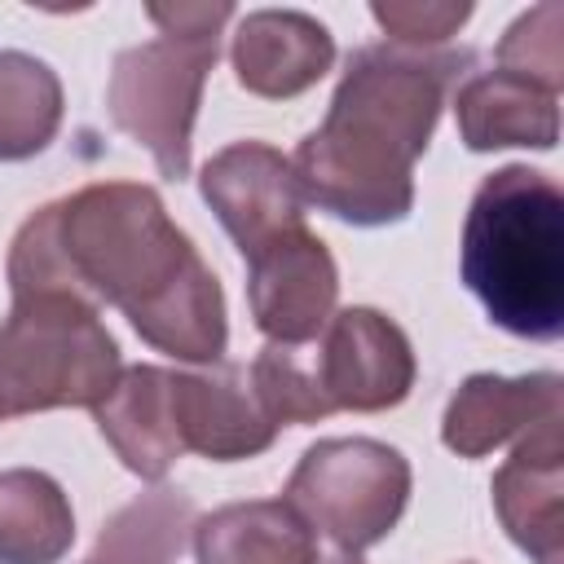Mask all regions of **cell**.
Here are the masks:
<instances>
[{"label":"cell","instance_id":"1","mask_svg":"<svg viewBox=\"0 0 564 564\" xmlns=\"http://www.w3.org/2000/svg\"><path fill=\"white\" fill-rule=\"evenodd\" d=\"M9 291H70L115 304L132 330L176 357L216 366L229 344L225 295L163 198L137 181L84 185L22 220L9 247Z\"/></svg>","mask_w":564,"mask_h":564},{"label":"cell","instance_id":"2","mask_svg":"<svg viewBox=\"0 0 564 564\" xmlns=\"http://www.w3.org/2000/svg\"><path fill=\"white\" fill-rule=\"evenodd\" d=\"M463 66L467 53L405 44L357 48L322 128L291 154L304 203L352 225L405 220L414 207V159L427 150Z\"/></svg>","mask_w":564,"mask_h":564},{"label":"cell","instance_id":"3","mask_svg":"<svg viewBox=\"0 0 564 564\" xmlns=\"http://www.w3.org/2000/svg\"><path fill=\"white\" fill-rule=\"evenodd\" d=\"M463 282L502 330L560 339L564 198L546 172L511 163L480 181L463 225Z\"/></svg>","mask_w":564,"mask_h":564},{"label":"cell","instance_id":"4","mask_svg":"<svg viewBox=\"0 0 564 564\" xmlns=\"http://www.w3.org/2000/svg\"><path fill=\"white\" fill-rule=\"evenodd\" d=\"M159 40L123 48L110 70L106 106L119 132L150 150L167 181L189 172V128L198 115L203 79L220 53V26L234 4H150Z\"/></svg>","mask_w":564,"mask_h":564},{"label":"cell","instance_id":"5","mask_svg":"<svg viewBox=\"0 0 564 564\" xmlns=\"http://www.w3.org/2000/svg\"><path fill=\"white\" fill-rule=\"evenodd\" d=\"M119 379V344L101 326L97 304L70 291L13 295L0 326V405L4 419L101 405Z\"/></svg>","mask_w":564,"mask_h":564},{"label":"cell","instance_id":"6","mask_svg":"<svg viewBox=\"0 0 564 564\" xmlns=\"http://www.w3.org/2000/svg\"><path fill=\"white\" fill-rule=\"evenodd\" d=\"M286 502L308 520V529L357 555L401 520L410 502V463L383 441L330 436L304 449L286 480Z\"/></svg>","mask_w":564,"mask_h":564},{"label":"cell","instance_id":"7","mask_svg":"<svg viewBox=\"0 0 564 564\" xmlns=\"http://www.w3.org/2000/svg\"><path fill=\"white\" fill-rule=\"evenodd\" d=\"M313 379L335 410H392L414 388V352L405 330L379 308L330 313L322 348L313 352Z\"/></svg>","mask_w":564,"mask_h":564},{"label":"cell","instance_id":"8","mask_svg":"<svg viewBox=\"0 0 564 564\" xmlns=\"http://www.w3.org/2000/svg\"><path fill=\"white\" fill-rule=\"evenodd\" d=\"M198 189L247 260L282 234L304 229V194L295 185L291 159L264 141H234L212 154Z\"/></svg>","mask_w":564,"mask_h":564},{"label":"cell","instance_id":"9","mask_svg":"<svg viewBox=\"0 0 564 564\" xmlns=\"http://www.w3.org/2000/svg\"><path fill=\"white\" fill-rule=\"evenodd\" d=\"M247 273V300L269 344H308L326 330L339 295V273L326 242L308 229H291L256 251Z\"/></svg>","mask_w":564,"mask_h":564},{"label":"cell","instance_id":"10","mask_svg":"<svg viewBox=\"0 0 564 564\" xmlns=\"http://www.w3.org/2000/svg\"><path fill=\"white\" fill-rule=\"evenodd\" d=\"M564 419H546L520 436L511 458L494 476V511L507 538L533 555V564H560L564 555Z\"/></svg>","mask_w":564,"mask_h":564},{"label":"cell","instance_id":"11","mask_svg":"<svg viewBox=\"0 0 564 564\" xmlns=\"http://www.w3.org/2000/svg\"><path fill=\"white\" fill-rule=\"evenodd\" d=\"M176 427L185 449L216 463L264 454L278 436V423L256 397L247 366H216L207 375L176 370Z\"/></svg>","mask_w":564,"mask_h":564},{"label":"cell","instance_id":"12","mask_svg":"<svg viewBox=\"0 0 564 564\" xmlns=\"http://www.w3.org/2000/svg\"><path fill=\"white\" fill-rule=\"evenodd\" d=\"M229 57L247 93L282 101L300 97L330 70L335 40L317 18L300 9H256L238 22Z\"/></svg>","mask_w":564,"mask_h":564},{"label":"cell","instance_id":"13","mask_svg":"<svg viewBox=\"0 0 564 564\" xmlns=\"http://www.w3.org/2000/svg\"><path fill=\"white\" fill-rule=\"evenodd\" d=\"M97 432L110 441L119 463L141 476L159 480L185 454L176 427V370L163 366H132L119 370L115 388L101 405H93Z\"/></svg>","mask_w":564,"mask_h":564},{"label":"cell","instance_id":"14","mask_svg":"<svg viewBox=\"0 0 564 564\" xmlns=\"http://www.w3.org/2000/svg\"><path fill=\"white\" fill-rule=\"evenodd\" d=\"M560 375L538 370L520 379L502 375H471L463 388L449 397L445 419H441V441L458 458H480L511 436H524L529 427L546 423L560 414Z\"/></svg>","mask_w":564,"mask_h":564},{"label":"cell","instance_id":"15","mask_svg":"<svg viewBox=\"0 0 564 564\" xmlns=\"http://www.w3.org/2000/svg\"><path fill=\"white\" fill-rule=\"evenodd\" d=\"M198 564H322L308 520L286 498L229 502L189 529Z\"/></svg>","mask_w":564,"mask_h":564},{"label":"cell","instance_id":"16","mask_svg":"<svg viewBox=\"0 0 564 564\" xmlns=\"http://www.w3.org/2000/svg\"><path fill=\"white\" fill-rule=\"evenodd\" d=\"M454 110L467 150H502V145L551 150L560 141V97L502 70L471 75L458 88Z\"/></svg>","mask_w":564,"mask_h":564},{"label":"cell","instance_id":"17","mask_svg":"<svg viewBox=\"0 0 564 564\" xmlns=\"http://www.w3.org/2000/svg\"><path fill=\"white\" fill-rule=\"evenodd\" d=\"M75 542L62 485L35 467L0 471V564H57Z\"/></svg>","mask_w":564,"mask_h":564},{"label":"cell","instance_id":"18","mask_svg":"<svg viewBox=\"0 0 564 564\" xmlns=\"http://www.w3.org/2000/svg\"><path fill=\"white\" fill-rule=\"evenodd\" d=\"M194 529V502L181 489H150L119 507L84 564H181Z\"/></svg>","mask_w":564,"mask_h":564},{"label":"cell","instance_id":"19","mask_svg":"<svg viewBox=\"0 0 564 564\" xmlns=\"http://www.w3.org/2000/svg\"><path fill=\"white\" fill-rule=\"evenodd\" d=\"M62 123V84L48 62L0 48V159L40 154Z\"/></svg>","mask_w":564,"mask_h":564},{"label":"cell","instance_id":"20","mask_svg":"<svg viewBox=\"0 0 564 564\" xmlns=\"http://www.w3.org/2000/svg\"><path fill=\"white\" fill-rule=\"evenodd\" d=\"M560 31H564V9L555 0H542L538 9L520 13L502 44H498V70L502 75H516L551 97H560V84H564V44H560Z\"/></svg>","mask_w":564,"mask_h":564},{"label":"cell","instance_id":"21","mask_svg":"<svg viewBox=\"0 0 564 564\" xmlns=\"http://www.w3.org/2000/svg\"><path fill=\"white\" fill-rule=\"evenodd\" d=\"M247 375H251V388H256V397L264 401V410L278 427L317 423V419L330 414V405H326V397L313 379V366L291 344H264L260 357L247 366Z\"/></svg>","mask_w":564,"mask_h":564},{"label":"cell","instance_id":"22","mask_svg":"<svg viewBox=\"0 0 564 564\" xmlns=\"http://www.w3.org/2000/svg\"><path fill=\"white\" fill-rule=\"evenodd\" d=\"M370 13L392 35V44L436 48L471 18V4L467 0H375Z\"/></svg>","mask_w":564,"mask_h":564},{"label":"cell","instance_id":"23","mask_svg":"<svg viewBox=\"0 0 564 564\" xmlns=\"http://www.w3.org/2000/svg\"><path fill=\"white\" fill-rule=\"evenodd\" d=\"M322 564H361V560H357V555H348V551H339L335 560H322Z\"/></svg>","mask_w":564,"mask_h":564},{"label":"cell","instance_id":"24","mask_svg":"<svg viewBox=\"0 0 564 564\" xmlns=\"http://www.w3.org/2000/svg\"><path fill=\"white\" fill-rule=\"evenodd\" d=\"M0 423H4V405H0Z\"/></svg>","mask_w":564,"mask_h":564}]
</instances>
